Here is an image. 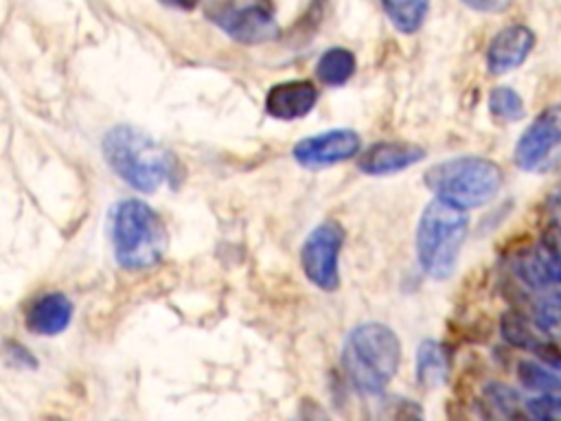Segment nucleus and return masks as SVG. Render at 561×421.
<instances>
[{"instance_id":"f257e3e1","label":"nucleus","mask_w":561,"mask_h":421,"mask_svg":"<svg viewBox=\"0 0 561 421\" xmlns=\"http://www.w3.org/2000/svg\"><path fill=\"white\" fill-rule=\"evenodd\" d=\"M103 158L110 169L140 193H153L178 173L171 149L134 125H114L103 136Z\"/></svg>"},{"instance_id":"f03ea898","label":"nucleus","mask_w":561,"mask_h":421,"mask_svg":"<svg viewBox=\"0 0 561 421\" xmlns=\"http://www.w3.org/2000/svg\"><path fill=\"white\" fill-rule=\"evenodd\" d=\"M401 344L397 333L381 322H362L344 340L342 364L348 382L362 395H381L397 375Z\"/></svg>"},{"instance_id":"7ed1b4c3","label":"nucleus","mask_w":561,"mask_h":421,"mask_svg":"<svg viewBox=\"0 0 561 421\" xmlns=\"http://www.w3.org/2000/svg\"><path fill=\"white\" fill-rule=\"evenodd\" d=\"M469 217L467 208L434 197L416 224V261L421 270L434 278L445 281L454 274L462 243L467 239Z\"/></svg>"},{"instance_id":"20e7f679","label":"nucleus","mask_w":561,"mask_h":421,"mask_svg":"<svg viewBox=\"0 0 561 421\" xmlns=\"http://www.w3.org/2000/svg\"><path fill=\"white\" fill-rule=\"evenodd\" d=\"M112 250L121 268L147 270L167 252V228L160 215L140 200H123L110 213Z\"/></svg>"},{"instance_id":"39448f33","label":"nucleus","mask_w":561,"mask_h":421,"mask_svg":"<svg viewBox=\"0 0 561 421\" xmlns=\"http://www.w3.org/2000/svg\"><path fill=\"white\" fill-rule=\"evenodd\" d=\"M423 180L434 197L460 208H473L489 204L497 195L502 169L482 156H458L432 164Z\"/></svg>"},{"instance_id":"423d86ee","label":"nucleus","mask_w":561,"mask_h":421,"mask_svg":"<svg viewBox=\"0 0 561 421\" xmlns=\"http://www.w3.org/2000/svg\"><path fill=\"white\" fill-rule=\"evenodd\" d=\"M344 228L337 221L318 224L300 248V265L305 276L324 292L340 285V250L344 243Z\"/></svg>"},{"instance_id":"0eeeda50","label":"nucleus","mask_w":561,"mask_h":421,"mask_svg":"<svg viewBox=\"0 0 561 421\" xmlns=\"http://www.w3.org/2000/svg\"><path fill=\"white\" fill-rule=\"evenodd\" d=\"M217 26L241 44H265L280 35V26L267 2L221 7L213 13Z\"/></svg>"},{"instance_id":"6e6552de","label":"nucleus","mask_w":561,"mask_h":421,"mask_svg":"<svg viewBox=\"0 0 561 421\" xmlns=\"http://www.w3.org/2000/svg\"><path fill=\"white\" fill-rule=\"evenodd\" d=\"M561 145V101L543 107L522 132L513 149V162L530 171L539 167L554 147Z\"/></svg>"},{"instance_id":"1a4fd4ad","label":"nucleus","mask_w":561,"mask_h":421,"mask_svg":"<svg viewBox=\"0 0 561 421\" xmlns=\"http://www.w3.org/2000/svg\"><path fill=\"white\" fill-rule=\"evenodd\" d=\"M359 149H362L359 134L353 129L340 127V129H327L316 136L300 138L294 145L291 156L298 164L313 169V167H329V164L351 160L359 153Z\"/></svg>"},{"instance_id":"9d476101","label":"nucleus","mask_w":561,"mask_h":421,"mask_svg":"<svg viewBox=\"0 0 561 421\" xmlns=\"http://www.w3.org/2000/svg\"><path fill=\"white\" fill-rule=\"evenodd\" d=\"M535 48V33L526 24L500 29L486 48V68L491 75H504L522 66Z\"/></svg>"},{"instance_id":"9b49d317","label":"nucleus","mask_w":561,"mask_h":421,"mask_svg":"<svg viewBox=\"0 0 561 421\" xmlns=\"http://www.w3.org/2000/svg\"><path fill=\"white\" fill-rule=\"evenodd\" d=\"M423 156L425 149L414 143L379 140L362 153L359 169L368 175H390L416 164Z\"/></svg>"},{"instance_id":"f8f14e48","label":"nucleus","mask_w":561,"mask_h":421,"mask_svg":"<svg viewBox=\"0 0 561 421\" xmlns=\"http://www.w3.org/2000/svg\"><path fill=\"white\" fill-rule=\"evenodd\" d=\"M318 101V90L311 81H283L267 90L265 112L278 121H294L307 116Z\"/></svg>"},{"instance_id":"ddd939ff","label":"nucleus","mask_w":561,"mask_h":421,"mask_svg":"<svg viewBox=\"0 0 561 421\" xmlns=\"http://www.w3.org/2000/svg\"><path fill=\"white\" fill-rule=\"evenodd\" d=\"M72 318V303L59 292L42 294L26 314V327L39 335L61 333Z\"/></svg>"},{"instance_id":"4468645a","label":"nucleus","mask_w":561,"mask_h":421,"mask_svg":"<svg viewBox=\"0 0 561 421\" xmlns=\"http://www.w3.org/2000/svg\"><path fill=\"white\" fill-rule=\"evenodd\" d=\"M449 377V351L443 342L423 340L416 349V382L423 388H438Z\"/></svg>"},{"instance_id":"2eb2a0df","label":"nucleus","mask_w":561,"mask_h":421,"mask_svg":"<svg viewBox=\"0 0 561 421\" xmlns=\"http://www.w3.org/2000/svg\"><path fill=\"white\" fill-rule=\"evenodd\" d=\"M353 72H355V55L342 46L327 48L316 64L318 81L331 88L344 86L353 77Z\"/></svg>"},{"instance_id":"dca6fc26","label":"nucleus","mask_w":561,"mask_h":421,"mask_svg":"<svg viewBox=\"0 0 561 421\" xmlns=\"http://www.w3.org/2000/svg\"><path fill=\"white\" fill-rule=\"evenodd\" d=\"M381 7L399 33H416L430 11V0H381Z\"/></svg>"},{"instance_id":"f3484780","label":"nucleus","mask_w":561,"mask_h":421,"mask_svg":"<svg viewBox=\"0 0 561 421\" xmlns=\"http://www.w3.org/2000/svg\"><path fill=\"white\" fill-rule=\"evenodd\" d=\"M517 379L524 388L543 392H561V373L554 371L550 364H539L533 360L517 362Z\"/></svg>"},{"instance_id":"a211bd4d","label":"nucleus","mask_w":561,"mask_h":421,"mask_svg":"<svg viewBox=\"0 0 561 421\" xmlns=\"http://www.w3.org/2000/svg\"><path fill=\"white\" fill-rule=\"evenodd\" d=\"M500 329H502L504 340L508 344L517 346V349H526V351H535L537 353L546 342H550V340H541V335L535 333L530 322L522 314H517V311H506L502 316Z\"/></svg>"},{"instance_id":"6ab92c4d","label":"nucleus","mask_w":561,"mask_h":421,"mask_svg":"<svg viewBox=\"0 0 561 421\" xmlns=\"http://www.w3.org/2000/svg\"><path fill=\"white\" fill-rule=\"evenodd\" d=\"M533 322L550 342H561V296L539 298L533 307Z\"/></svg>"},{"instance_id":"aec40b11","label":"nucleus","mask_w":561,"mask_h":421,"mask_svg":"<svg viewBox=\"0 0 561 421\" xmlns=\"http://www.w3.org/2000/svg\"><path fill=\"white\" fill-rule=\"evenodd\" d=\"M489 112L497 118V121H506V123H515L522 121L526 114V105L519 92H515L508 86H497L491 90L489 94Z\"/></svg>"},{"instance_id":"412c9836","label":"nucleus","mask_w":561,"mask_h":421,"mask_svg":"<svg viewBox=\"0 0 561 421\" xmlns=\"http://www.w3.org/2000/svg\"><path fill=\"white\" fill-rule=\"evenodd\" d=\"M484 397H486V401H489L497 412H502V414H506V417L517 414L519 395H517V390H513L511 386L493 382V384H489V386L484 388Z\"/></svg>"},{"instance_id":"4be33fe9","label":"nucleus","mask_w":561,"mask_h":421,"mask_svg":"<svg viewBox=\"0 0 561 421\" xmlns=\"http://www.w3.org/2000/svg\"><path fill=\"white\" fill-rule=\"evenodd\" d=\"M526 412L535 419L561 421V392H543L524 403Z\"/></svg>"},{"instance_id":"5701e85b","label":"nucleus","mask_w":561,"mask_h":421,"mask_svg":"<svg viewBox=\"0 0 561 421\" xmlns=\"http://www.w3.org/2000/svg\"><path fill=\"white\" fill-rule=\"evenodd\" d=\"M460 2L480 13H502L511 9L515 0H460Z\"/></svg>"},{"instance_id":"b1692460","label":"nucleus","mask_w":561,"mask_h":421,"mask_svg":"<svg viewBox=\"0 0 561 421\" xmlns=\"http://www.w3.org/2000/svg\"><path fill=\"white\" fill-rule=\"evenodd\" d=\"M7 355H9V357H13L18 366H28V368L37 366V360H35V357H33V355L22 346V344L7 342Z\"/></svg>"},{"instance_id":"393cba45","label":"nucleus","mask_w":561,"mask_h":421,"mask_svg":"<svg viewBox=\"0 0 561 421\" xmlns=\"http://www.w3.org/2000/svg\"><path fill=\"white\" fill-rule=\"evenodd\" d=\"M162 4H167V7H173V9H184V11H188V9H193L199 0H160Z\"/></svg>"},{"instance_id":"a878e982","label":"nucleus","mask_w":561,"mask_h":421,"mask_svg":"<svg viewBox=\"0 0 561 421\" xmlns=\"http://www.w3.org/2000/svg\"><path fill=\"white\" fill-rule=\"evenodd\" d=\"M548 241L557 248V252L561 254V228H554L552 232H550V237H548Z\"/></svg>"},{"instance_id":"bb28decb","label":"nucleus","mask_w":561,"mask_h":421,"mask_svg":"<svg viewBox=\"0 0 561 421\" xmlns=\"http://www.w3.org/2000/svg\"><path fill=\"white\" fill-rule=\"evenodd\" d=\"M554 171L561 175V158H559V162H557V167H554Z\"/></svg>"}]
</instances>
